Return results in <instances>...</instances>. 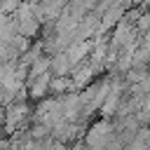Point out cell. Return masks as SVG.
<instances>
[{
	"mask_svg": "<svg viewBox=\"0 0 150 150\" xmlns=\"http://www.w3.org/2000/svg\"><path fill=\"white\" fill-rule=\"evenodd\" d=\"M49 80H52V75H49V73H42V75H35V77H30V80H28L30 96H35V98H42L45 94H49Z\"/></svg>",
	"mask_w": 150,
	"mask_h": 150,
	"instance_id": "3",
	"label": "cell"
},
{
	"mask_svg": "<svg viewBox=\"0 0 150 150\" xmlns=\"http://www.w3.org/2000/svg\"><path fill=\"white\" fill-rule=\"evenodd\" d=\"M26 117H28V105H26L23 101H12V103L7 105L5 120H7V124H9V127H19Z\"/></svg>",
	"mask_w": 150,
	"mask_h": 150,
	"instance_id": "2",
	"label": "cell"
},
{
	"mask_svg": "<svg viewBox=\"0 0 150 150\" xmlns=\"http://www.w3.org/2000/svg\"><path fill=\"white\" fill-rule=\"evenodd\" d=\"M70 68H73V63H70V59H68V54H66V52H56V54H52V56H49V75L68 77Z\"/></svg>",
	"mask_w": 150,
	"mask_h": 150,
	"instance_id": "1",
	"label": "cell"
},
{
	"mask_svg": "<svg viewBox=\"0 0 150 150\" xmlns=\"http://www.w3.org/2000/svg\"><path fill=\"white\" fill-rule=\"evenodd\" d=\"M75 87L70 82V77H52L49 80V94H70Z\"/></svg>",
	"mask_w": 150,
	"mask_h": 150,
	"instance_id": "4",
	"label": "cell"
}]
</instances>
